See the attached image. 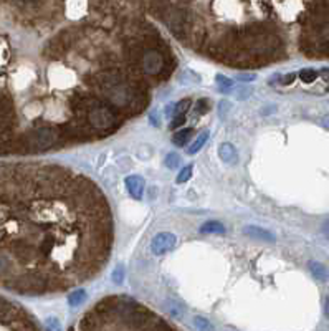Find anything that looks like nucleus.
<instances>
[{"label": "nucleus", "mask_w": 329, "mask_h": 331, "mask_svg": "<svg viewBox=\"0 0 329 331\" xmlns=\"http://www.w3.org/2000/svg\"><path fill=\"white\" fill-rule=\"evenodd\" d=\"M243 233L247 237H252L253 240H263V242H275V235L271 232L265 230L261 227H255V225H248L243 228Z\"/></svg>", "instance_id": "6"}, {"label": "nucleus", "mask_w": 329, "mask_h": 331, "mask_svg": "<svg viewBox=\"0 0 329 331\" xmlns=\"http://www.w3.org/2000/svg\"><path fill=\"white\" fill-rule=\"evenodd\" d=\"M48 328L50 329H60V324L57 323V318H48Z\"/></svg>", "instance_id": "25"}, {"label": "nucleus", "mask_w": 329, "mask_h": 331, "mask_svg": "<svg viewBox=\"0 0 329 331\" xmlns=\"http://www.w3.org/2000/svg\"><path fill=\"white\" fill-rule=\"evenodd\" d=\"M192 132H194L192 128H185V129L177 131L176 134L172 136V143H174L176 146H185L187 141L190 139V137H192Z\"/></svg>", "instance_id": "10"}, {"label": "nucleus", "mask_w": 329, "mask_h": 331, "mask_svg": "<svg viewBox=\"0 0 329 331\" xmlns=\"http://www.w3.org/2000/svg\"><path fill=\"white\" fill-rule=\"evenodd\" d=\"M32 316L19 305L0 297V329H37Z\"/></svg>", "instance_id": "2"}, {"label": "nucleus", "mask_w": 329, "mask_h": 331, "mask_svg": "<svg viewBox=\"0 0 329 331\" xmlns=\"http://www.w3.org/2000/svg\"><path fill=\"white\" fill-rule=\"evenodd\" d=\"M176 244H177V239H176L174 233L162 232V233H157V235L152 239L151 250L155 255H164V254H167V252L174 250Z\"/></svg>", "instance_id": "5"}, {"label": "nucleus", "mask_w": 329, "mask_h": 331, "mask_svg": "<svg viewBox=\"0 0 329 331\" xmlns=\"http://www.w3.org/2000/svg\"><path fill=\"white\" fill-rule=\"evenodd\" d=\"M190 176H192V166L184 167V169L181 171V174H179V176H177V182H179V184L187 182V180L190 179Z\"/></svg>", "instance_id": "17"}, {"label": "nucleus", "mask_w": 329, "mask_h": 331, "mask_svg": "<svg viewBox=\"0 0 329 331\" xmlns=\"http://www.w3.org/2000/svg\"><path fill=\"white\" fill-rule=\"evenodd\" d=\"M113 280H115L116 283H121V281H123V268H121V267H118V268L115 270V275H113Z\"/></svg>", "instance_id": "22"}, {"label": "nucleus", "mask_w": 329, "mask_h": 331, "mask_svg": "<svg viewBox=\"0 0 329 331\" xmlns=\"http://www.w3.org/2000/svg\"><path fill=\"white\" fill-rule=\"evenodd\" d=\"M83 110L86 113L88 123L91 124V128L98 131H109L116 126L118 118L115 111L109 106L99 103L98 100H88L83 103Z\"/></svg>", "instance_id": "3"}, {"label": "nucleus", "mask_w": 329, "mask_h": 331, "mask_svg": "<svg viewBox=\"0 0 329 331\" xmlns=\"http://www.w3.org/2000/svg\"><path fill=\"white\" fill-rule=\"evenodd\" d=\"M309 270H311V273H313V276H314L316 280H319V281H326V280L329 278V272H327V268H326L322 263L311 262V263H309Z\"/></svg>", "instance_id": "9"}, {"label": "nucleus", "mask_w": 329, "mask_h": 331, "mask_svg": "<svg viewBox=\"0 0 329 331\" xmlns=\"http://www.w3.org/2000/svg\"><path fill=\"white\" fill-rule=\"evenodd\" d=\"M324 311H326V316L329 318V297L326 298V305H324Z\"/></svg>", "instance_id": "29"}, {"label": "nucleus", "mask_w": 329, "mask_h": 331, "mask_svg": "<svg viewBox=\"0 0 329 331\" xmlns=\"http://www.w3.org/2000/svg\"><path fill=\"white\" fill-rule=\"evenodd\" d=\"M109 245V207L96 184L62 166L0 164V288L65 290L96 275Z\"/></svg>", "instance_id": "1"}, {"label": "nucleus", "mask_w": 329, "mask_h": 331, "mask_svg": "<svg viewBox=\"0 0 329 331\" xmlns=\"http://www.w3.org/2000/svg\"><path fill=\"white\" fill-rule=\"evenodd\" d=\"M194 324H195V328H199V329H210L212 326L205 321V318H200V316H197L195 320H194Z\"/></svg>", "instance_id": "20"}, {"label": "nucleus", "mask_w": 329, "mask_h": 331, "mask_svg": "<svg viewBox=\"0 0 329 331\" xmlns=\"http://www.w3.org/2000/svg\"><path fill=\"white\" fill-rule=\"evenodd\" d=\"M208 111V101L207 100H200L199 103H197V113H207Z\"/></svg>", "instance_id": "21"}, {"label": "nucleus", "mask_w": 329, "mask_h": 331, "mask_svg": "<svg viewBox=\"0 0 329 331\" xmlns=\"http://www.w3.org/2000/svg\"><path fill=\"white\" fill-rule=\"evenodd\" d=\"M322 230H324V233H326V235L329 237V220H327L326 224H324V227H322Z\"/></svg>", "instance_id": "30"}, {"label": "nucleus", "mask_w": 329, "mask_h": 331, "mask_svg": "<svg viewBox=\"0 0 329 331\" xmlns=\"http://www.w3.org/2000/svg\"><path fill=\"white\" fill-rule=\"evenodd\" d=\"M200 232L202 233H224L225 232V227L220 224V222H205L202 227H200Z\"/></svg>", "instance_id": "11"}, {"label": "nucleus", "mask_w": 329, "mask_h": 331, "mask_svg": "<svg viewBox=\"0 0 329 331\" xmlns=\"http://www.w3.org/2000/svg\"><path fill=\"white\" fill-rule=\"evenodd\" d=\"M189 106H190V100L179 101V103L174 106V116H176V114H185V111H187Z\"/></svg>", "instance_id": "18"}, {"label": "nucleus", "mask_w": 329, "mask_h": 331, "mask_svg": "<svg viewBox=\"0 0 329 331\" xmlns=\"http://www.w3.org/2000/svg\"><path fill=\"white\" fill-rule=\"evenodd\" d=\"M247 93H250V89H242V91H238L237 98H238V100H245V98L248 96Z\"/></svg>", "instance_id": "26"}, {"label": "nucleus", "mask_w": 329, "mask_h": 331, "mask_svg": "<svg viewBox=\"0 0 329 331\" xmlns=\"http://www.w3.org/2000/svg\"><path fill=\"white\" fill-rule=\"evenodd\" d=\"M139 66L146 75L155 76L160 73V70H162L164 58L157 48H146V50H142L141 57H139Z\"/></svg>", "instance_id": "4"}, {"label": "nucleus", "mask_w": 329, "mask_h": 331, "mask_svg": "<svg viewBox=\"0 0 329 331\" xmlns=\"http://www.w3.org/2000/svg\"><path fill=\"white\" fill-rule=\"evenodd\" d=\"M255 78H256L255 73H252V75H238V80H240V81H253Z\"/></svg>", "instance_id": "24"}, {"label": "nucleus", "mask_w": 329, "mask_h": 331, "mask_svg": "<svg viewBox=\"0 0 329 331\" xmlns=\"http://www.w3.org/2000/svg\"><path fill=\"white\" fill-rule=\"evenodd\" d=\"M86 300V293L85 290H78V292H73V293H70V297H68V305L70 306H78V305H81L83 302Z\"/></svg>", "instance_id": "13"}, {"label": "nucleus", "mask_w": 329, "mask_h": 331, "mask_svg": "<svg viewBox=\"0 0 329 331\" xmlns=\"http://www.w3.org/2000/svg\"><path fill=\"white\" fill-rule=\"evenodd\" d=\"M217 86L222 89V91H227V89H230L233 86V81L224 75H217Z\"/></svg>", "instance_id": "15"}, {"label": "nucleus", "mask_w": 329, "mask_h": 331, "mask_svg": "<svg viewBox=\"0 0 329 331\" xmlns=\"http://www.w3.org/2000/svg\"><path fill=\"white\" fill-rule=\"evenodd\" d=\"M300 78L304 83H313V81H316V78H318V71H314L311 68H304L300 71Z\"/></svg>", "instance_id": "14"}, {"label": "nucleus", "mask_w": 329, "mask_h": 331, "mask_svg": "<svg viewBox=\"0 0 329 331\" xmlns=\"http://www.w3.org/2000/svg\"><path fill=\"white\" fill-rule=\"evenodd\" d=\"M218 156H220V158H222V161L230 162V164H233V162L237 161V151H235V148H233L230 143H224V144H220V148H218Z\"/></svg>", "instance_id": "8"}, {"label": "nucleus", "mask_w": 329, "mask_h": 331, "mask_svg": "<svg viewBox=\"0 0 329 331\" xmlns=\"http://www.w3.org/2000/svg\"><path fill=\"white\" fill-rule=\"evenodd\" d=\"M322 126H324L326 129H329V114H327V116L322 118Z\"/></svg>", "instance_id": "28"}, {"label": "nucleus", "mask_w": 329, "mask_h": 331, "mask_svg": "<svg viewBox=\"0 0 329 331\" xmlns=\"http://www.w3.org/2000/svg\"><path fill=\"white\" fill-rule=\"evenodd\" d=\"M166 166L169 167V169H176V167L179 166V162H181V158H179V154L176 153H171V154H167L166 156Z\"/></svg>", "instance_id": "16"}, {"label": "nucleus", "mask_w": 329, "mask_h": 331, "mask_svg": "<svg viewBox=\"0 0 329 331\" xmlns=\"http://www.w3.org/2000/svg\"><path fill=\"white\" fill-rule=\"evenodd\" d=\"M207 139H208V132L207 131H203L202 134L197 137V139L190 144V148L187 149V153L189 154H195V153H199L200 151V148H203V144L207 143Z\"/></svg>", "instance_id": "12"}, {"label": "nucleus", "mask_w": 329, "mask_h": 331, "mask_svg": "<svg viewBox=\"0 0 329 331\" xmlns=\"http://www.w3.org/2000/svg\"><path fill=\"white\" fill-rule=\"evenodd\" d=\"M321 76H322V80H324V81H329V68H322Z\"/></svg>", "instance_id": "27"}, {"label": "nucleus", "mask_w": 329, "mask_h": 331, "mask_svg": "<svg viewBox=\"0 0 329 331\" xmlns=\"http://www.w3.org/2000/svg\"><path fill=\"white\" fill-rule=\"evenodd\" d=\"M126 187L129 191V194L134 199H141L142 194H144V180L139 176H129L126 177Z\"/></svg>", "instance_id": "7"}, {"label": "nucleus", "mask_w": 329, "mask_h": 331, "mask_svg": "<svg viewBox=\"0 0 329 331\" xmlns=\"http://www.w3.org/2000/svg\"><path fill=\"white\" fill-rule=\"evenodd\" d=\"M185 123V114H176L174 118H172V123H171V128L176 129L179 126H182Z\"/></svg>", "instance_id": "19"}, {"label": "nucleus", "mask_w": 329, "mask_h": 331, "mask_svg": "<svg viewBox=\"0 0 329 331\" xmlns=\"http://www.w3.org/2000/svg\"><path fill=\"white\" fill-rule=\"evenodd\" d=\"M295 78H296V75H295V73H288L286 76L281 78V83H283V85H290V83L295 81Z\"/></svg>", "instance_id": "23"}]
</instances>
